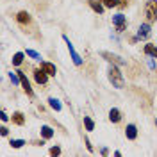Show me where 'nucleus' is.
Wrapping results in <instances>:
<instances>
[{"label": "nucleus", "instance_id": "nucleus-21", "mask_svg": "<svg viewBox=\"0 0 157 157\" xmlns=\"http://www.w3.org/2000/svg\"><path fill=\"white\" fill-rule=\"evenodd\" d=\"M13 148H21L23 145H25V141L23 139H11V143H9Z\"/></svg>", "mask_w": 157, "mask_h": 157}, {"label": "nucleus", "instance_id": "nucleus-8", "mask_svg": "<svg viewBox=\"0 0 157 157\" xmlns=\"http://www.w3.org/2000/svg\"><path fill=\"white\" fill-rule=\"evenodd\" d=\"M34 80H36L38 84H47V80H48V73H47L43 68L34 70Z\"/></svg>", "mask_w": 157, "mask_h": 157}, {"label": "nucleus", "instance_id": "nucleus-24", "mask_svg": "<svg viewBox=\"0 0 157 157\" xmlns=\"http://www.w3.org/2000/svg\"><path fill=\"white\" fill-rule=\"evenodd\" d=\"M0 120H2V121H7V120H9V116L6 114V111H2V113H0Z\"/></svg>", "mask_w": 157, "mask_h": 157}, {"label": "nucleus", "instance_id": "nucleus-27", "mask_svg": "<svg viewBox=\"0 0 157 157\" xmlns=\"http://www.w3.org/2000/svg\"><path fill=\"white\" fill-rule=\"evenodd\" d=\"M154 57H155V59H157V47H155V54H154Z\"/></svg>", "mask_w": 157, "mask_h": 157}, {"label": "nucleus", "instance_id": "nucleus-14", "mask_svg": "<svg viewBox=\"0 0 157 157\" xmlns=\"http://www.w3.org/2000/svg\"><path fill=\"white\" fill-rule=\"evenodd\" d=\"M41 137H43V139L54 137V128L48 127V125H41Z\"/></svg>", "mask_w": 157, "mask_h": 157}, {"label": "nucleus", "instance_id": "nucleus-18", "mask_svg": "<svg viewBox=\"0 0 157 157\" xmlns=\"http://www.w3.org/2000/svg\"><path fill=\"white\" fill-rule=\"evenodd\" d=\"M145 54H147V56H150V57H154V54H155V45L147 43V45H145Z\"/></svg>", "mask_w": 157, "mask_h": 157}, {"label": "nucleus", "instance_id": "nucleus-17", "mask_svg": "<svg viewBox=\"0 0 157 157\" xmlns=\"http://www.w3.org/2000/svg\"><path fill=\"white\" fill-rule=\"evenodd\" d=\"M84 127H86V130H88V132L95 130V121H93L89 116H84Z\"/></svg>", "mask_w": 157, "mask_h": 157}, {"label": "nucleus", "instance_id": "nucleus-7", "mask_svg": "<svg viewBox=\"0 0 157 157\" xmlns=\"http://www.w3.org/2000/svg\"><path fill=\"white\" fill-rule=\"evenodd\" d=\"M18 75H20V80H21V86H23V91H25L29 97H32V95H34V91H32V88H30L29 78L25 77V73H23V71H20V70H18Z\"/></svg>", "mask_w": 157, "mask_h": 157}, {"label": "nucleus", "instance_id": "nucleus-16", "mask_svg": "<svg viewBox=\"0 0 157 157\" xmlns=\"http://www.w3.org/2000/svg\"><path fill=\"white\" fill-rule=\"evenodd\" d=\"M27 54L25 52H16L14 56H13V66H20L21 63H23V57H25Z\"/></svg>", "mask_w": 157, "mask_h": 157}, {"label": "nucleus", "instance_id": "nucleus-2", "mask_svg": "<svg viewBox=\"0 0 157 157\" xmlns=\"http://www.w3.org/2000/svg\"><path fill=\"white\" fill-rule=\"evenodd\" d=\"M63 39H64V43H66V47H68V50H70V56H71L73 64H75V66H80V64H82V57L77 54V50H75V47H73V43L70 41V38L66 36V34L63 36Z\"/></svg>", "mask_w": 157, "mask_h": 157}, {"label": "nucleus", "instance_id": "nucleus-13", "mask_svg": "<svg viewBox=\"0 0 157 157\" xmlns=\"http://www.w3.org/2000/svg\"><path fill=\"white\" fill-rule=\"evenodd\" d=\"M109 120L113 121V123H118L120 120H121V113H120V109L113 107L111 111H109Z\"/></svg>", "mask_w": 157, "mask_h": 157}, {"label": "nucleus", "instance_id": "nucleus-29", "mask_svg": "<svg viewBox=\"0 0 157 157\" xmlns=\"http://www.w3.org/2000/svg\"><path fill=\"white\" fill-rule=\"evenodd\" d=\"M123 2H125V0H123Z\"/></svg>", "mask_w": 157, "mask_h": 157}, {"label": "nucleus", "instance_id": "nucleus-1", "mask_svg": "<svg viewBox=\"0 0 157 157\" xmlns=\"http://www.w3.org/2000/svg\"><path fill=\"white\" fill-rule=\"evenodd\" d=\"M107 77H109V82L113 84V88H116V89L125 88V78L121 75L118 64H111V68H109V71H107Z\"/></svg>", "mask_w": 157, "mask_h": 157}, {"label": "nucleus", "instance_id": "nucleus-25", "mask_svg": "<svg viewBox=\"0 0 157 157\" xmlns=\"http://www.w3.org/2000/svg\"><path fill=\"white\" fill-rule=\"evenodd\" d=\"M0 134H2L4 137L7 136V134H9V130H7V127H2V128H0Z\"/></svg>", "mask_w": 157, "mask_h": 157}, {"label": "nucleus", "instance_id": "nucleus-6", "mask_svg": "<svg viewBox=\"0 0 157 157\" xmlns=\"http://www.w3.org/2000/svg\"><path fill=\"white\" fill-rule=\"evenodd\" d=\"M152 34V27L150 23H141L139 29H137V39H148Z\"/></svg>", "mask_w": 157, "mask_h": 157}, {"label": "nucleus", "instance_id": "nucleus-3", "mask_svg": "<svg viewBox=\"0 0 157 157\" xmlns=\"http://www.w3.org/2000/svg\"><path fill=\"white\" fill-rule=\"evenodd\" d=\"M145 14L148 21H155L157 18V0H148L145 6Z\"/></svg>", "mask_w": 157, "mask_h": 157}, {"label": "nucleus", "instance_id": "nucleus-11", "mask_svg": "<svg viewBox=\"0 0 157 157\" xmlns=\"http://www.w3.org/2000/svg\"><path fill=\"white\" fill-rule=\"evenodd\" d=\"M125 136H127V139H130V141H134L137 137V127L134 123H128L127 127H125Z\"/></svg>", "mask_w": 157, "mask_h": 157}, {"label": "nucleus", "instance_id": "nucleus-22", "mask_svg": "<svg viewBox=\"0 0 157 157\" xmlns=\"http://www.w3.org/2000/svg\"><path fill=\"white\" fill-rule=\"evenodd\" d=\"M105 7H109V9H113V7H116L118 6V0H100Z\"/></svg>", "mask_w": 157, "mask_h": 157}, {"label": "nucleus", "instance_id": "nucleus-23", "mask_svg": "<svg viewBox=\"0 0 157 157\" xmlns=\"http://www.w3.org/2000/svg\"><path fill=\"white\" fill-rule=\"evenodd\" d=\"M61 154V148L59 147H52L50 148V155H59Z\"/></svg>", "mask_w": 157, "mask_h": 157}, {"label": "nucleus", "instance_id": "nucleus-12", "mask_svg": "<svg viewBox=\"0 0 157 157\" xmlns=\"http://www.w3.org/2000/svg\"><path fill=\"white\" fill-rule=\"evenodd\" d=\"M88 4H89V7L95 11V13H98V14H102L104 9H105V6H104L100 0H88Z\"/></svg>", "mask_w": 157, "mask_h": 157}, {"label": "nucleus", "instance_id": "nucleus-9", "mask_svg": "<svg viewBox=\"0 0 157 157\" xmlns=\"http://www.w3.org/2000/svg\"><path fill=\"white\" fill-rule=\"evenodd\" d=\"M41 68L48 73V77H56V73H57L56 64H52V63H48V61H41Z\"/></svg>", "mask_w": 157, "mask_h": 157}, {"label": "nucleus", "instance_id": "nucleus-19", "mask_svg": "<svg viewBox=\"0 0 157 157\" xmlns=\"http://www.w3.org/2000/svg\"><path fill=\"white\" fill-rule=\"evenodd\" d=\"M48 104H50V107L52 109H56V111H61V102H59L57 98H48Z\"/></svg>", "mask_w": 157, "mask_h": 157}, {"label": "nucleus", "instance_id": "nucleus-4", "mask_svg": "<svg viewBox=\"0 0 157 157\" xmlns=\"http://www.w3.org/2000/svg\"><path fill=\"white\" fill-rule=\"evenodd\" d=\"M100 56H102L104 59H107L109 63H113V64H120V66L127 64L125 59H121L120 56H116V54H111V52H100Z\"/></svg>", "mask_w": 157, "mask_h": 157}, {"label": "nucleus", "instance_id": "nucleus-20", "mask_svg": "<svg viewBox=\"0 0 157 157\" xmlns=\"http://www.w3.org/2000/svg\"><path fill=\"white\" fill-rule=\"evenodd\" d=\"M25 54L29 56V57H32V59H36V61H41V56H39L36 50H30V48H27L25 50Z\"/></svg>", "mask_w": 157, "mask_h": 157}, {"label": "nucleus", "instance_id": "nucleus-5", "mask_svg": "<svg viewBox=\"0 0 157 157\" xmlns=\"http://www.w3.org/2000/svg\"><path fill=\"white\" fill-rule=\"evenodd\" d=\"M113 23H114V27H116L118 32H123V30L127 29V18H125L123 14H116V16H113Z\"/></svg>", "mask_w": 157, "mask_h": 157}, {"label": "nucleus", "instance_id": "nucleus-10", "mask_svg": "<svg viewBox=\"0 0 157 157\" xmlns=\"http://www.w3.org/2000/svg\"><path fill=\"white\" fill-rule=\"evenodd\" d=\"M16 21H18V23H21V25H27V23H30V21H32V16H30L27 11H20L18 14H16Z\"/></svg>", "mask_w": 157, "mask_h": 157}, {"label": "nucleus", "instance_id": "nucleus-28", "mask_svg": "<svg viewBox=\"0 0 157 157\" xmlns=\"http://www.w3.org/2000/svg\"><path fill=\"white\" fill-rule=\"evenodd\" d=\"M155 125H157V120H155Z\"/></svg>", "mask_w": 157, "mask_h": 157}, {"label": "nucleus", "instance_id": "nucleus-26", "mask_svg": "<svg viewBox=\"0 0 157 157\" xmlns=\"http://www.w3.org/2000/svg\"><path fill=\"white\" fill-rule=\"evenodd\" d=\"M86 147H88L89 152H93V147H91V143H89V139H86Z\"/></svg>", "mask_w": 157, "mask_h": 157}, {"label": "nucleus", "instance_id": "nucleus-15", "mask_svg": "<svg viewBox=\"0 0 157 157\" xmlns=\"http://www.w3.org/2000/svg\"><path fill=\"white\" fill-rule=\"evenodd\" d=\"M11 120H13V123H14V125H20V127H21V125L25 123V118H23V113H20V111H16V113H13V118H11Z\"/></svg>", "mask_w": 157, "mask_h": 157}]
</instances>
